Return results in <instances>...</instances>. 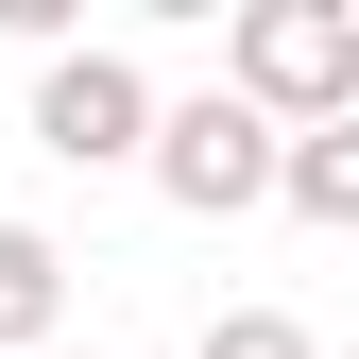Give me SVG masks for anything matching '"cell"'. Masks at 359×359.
Wrapping results in <instances>:
<instances>
[{
  "label": "cell",
  "mask_w": 359,
  "mask_h": 359,
  "mask_svg": "<svg viewBox=\"0 0 359 359\" xmlns=\"http://www.w3.org/2000/svg\"><path fill=\"white\" fill-rule=\"evenodd\" d=\"M222 86H240L274 137H325V120H359V0H240Z\"/></svg>",
  "instance_id": "6da1fadb"
},
{
  "label": "cell",
  "mask_w": 359,
  "mask_h": 359,
  "mask_svg": "<svg viewBox=\"0 0 359 359\" xmlns=\"http://www.w3.org/2000/svg\"><path fill=\"white\" fill-rule=\"evenodd\" d=\"M34 154H52V171H154V69L103 52V34L52 52V69H34Z\"/></svg>",
  "instance_id": "7a4b0ae2"
},
{
  "label": "cell",
  "mask_w": 359,
  "mask_h": 359,
  "mask_svg": "<svg viewBox=\"0 0 359 359\" xmlns=\"http://www.w3.org/2000/svg\"><path fill=\"white\" fill-rule=\"evenodd\" d=\"M274 171H291V137L240 103V86H205V103H154V189L189 205V222H240V205H274Z\"/></svg>",
  "instance_id": "3957f363"
},
{
  "label": "cell",
  "mask_w": 359,
  "mask_h": 359,
  "mask_svg": "<svg viewBox=\"0 0 359 359\" xmlns=\"http://www.w3.org/2000/svg\"><path fill=\"white\" fill-rule=\"evenodd\" d=\"M52 325H69V257L34 222H0V359H52Z\"/></svg>",
  "instance_id": "277c9868"
},
{
  "label": "cell",
  "mask_w": 359,
  "mask_h": 359,
  "mask_svg": "<svg viewBox=\"0 0 359 359\" xmlns=\"http://www.w3.org/2000/svg\"><path fill=\"white\" fill-rule=\"evenodd\" d=\"M274 205H291V222H325V240H359V120H325V137H291Z\"/></svg>",
  "instance_id": "5b68a950"
},
{
  "label": "cell",
  "mask_w": 359,
  "mask_h": 359,
  "mask_svg": "<svg viewBox=\"0 0 359 359\" xmlns=\"http://www.w3.org/2000/svg\"><path fill=\"white\" fill-rule=\"evenodd\" d=\"M189 359H325V342H308L291 308H205V342H189Z\"/></svg>",
  "instance_id": "8992f818"
},
{
  "label": "cell",
  "mask_w": 359,
  "mask_h": 359,
  "mask_svg": "<svg viewBox=\"0 0 359 359\" xmlns=\"http://www.w3.org/2000/svg\"><path fill=\"white\" fill-rule=\"evenodd\" d=\"M342 359H359V342H342Z\"/></svg>",
  "instance_id": "52a82bcc"
},
{
  "label": "cell",
  "mask_w": 359,
  "mask_h": 359,
  "mask_svg": "<svg viewBox=\"0 0 359 359\" xmlns=\"http://www.w3.org/2000/svg\"><path fill=\"white\" fill-rule=\"evenodd\" d=\"M52 359H69V342H52Z\"/></svg>",
  "instance_id": "ba28073f"
}]
</instances>
